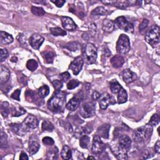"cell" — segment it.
I'll use <instances>...</instances> for the list:
<instances>
[{"mask_svg": "<svg viewBox=\"0 0 160 160\" xmlns=\"http://www.w3.org/2000/svg\"><path fill=\"white\" fill-rule=\"evenodd\" d=\"M31 12L36 16H42L45 14V10L42 7H36V6H32Z\"/></svg>", "mask_w": 160, "mask_h": 160, "instance_id": "37", "label": "cell"}, {"mask_svg": "<svg viewBox=\"0 0 160 160\" xmlns=\"http://www.w3.org/2000/svg\"><path fill=\"white\" fill-rule=\"evenodd\" d=\"M89 30H90V32L91 34H93V36L95 35L96 33V30H97V28H96V25L95 23H93L91 24L89 26Z\"/></svg>", "mask_w": 160, "mask_h": 160, "instance_id": "49", "label": "cell"}, {"mask_svg": "<svg viewBox=\"0 0 160 160\" xmlns=\"http://www.w3.org/2000/svg\"><path fill=\"white\" fill-rule=\"evenodd\" d=\"M96 107L93 102H86L83 104L79 109V113L83 118H88L95 114Z\"/></svg>", "mask_w": 160, "mask_h": 160, "instance_id": "8", "label": "cell"}, {"mask_svg": "<svg viewBox=\"0 0 160 160\" xmlns=\"http://www.w3.org/2000/svg\"><path fill=\"white\" fill-rule=\"evenodd\" d=\"M106 145L100 139V137L97 134L94 135L93 139L91 152L94 154H100L104 151Z\"/></svg>", "mask_w": 160, "mask_h": 160, "instance_id": "10", "label": "cell"}, {"mask_svg": "<svg viewBox=\"0 0 160 160\" xmlns=\"http://www.w3.org/2000/svg\"><path fill=\"white\" fill-rule=\"evenodd\" d=\"M115 28V25L114 22L110 19H104L102 23V29L106 33H111L114 31Z\"/></svg>", "mask_w": 160, "mask_h": 160, "instance_id": "19", "label": "cell"}, {"mask_svg": "<svg viewBox=\"0 0 160 160\" xmlns=\"http://www.w3.org/2000/svg\"><path fill=\"white\" fill-rule=\"evenodd\" d=\"M52 85L56 90H60L63 87V82L61 80H54L52 82Z\"/></svg>", "mask_w": 160, "mask_h": 160, "instance_id": "45", "label": "cell"}, {"mask_svg": "<svg viewBox=\"0 0 160 160\" xmlns=\"http://www.w3.org/2000/svg\"><path fill=\"white\" fill-rule=\"evenodd\" d=\"M91 131H92V128L91 127L86 126L81 127L79 129L76 130L75 134L79 135L80 136H82L83 135H86L87 134L90 133L91 132Z\"/></svg>", "mask_w": 160, "mask_h": 160, "instance_id": "29", "label": "cell"}, {"mask_svg": "<svg viewBox=\"0 0 160 160\" xmlns=\"http://www.w3.org/2000/svg\"><path fill=\"white\" fill-rule=\"evenodd\" d=\"M61 156L64 159H70L72 156V151L71 148L68 146L65 145L63 147Z\"/></svg>", "mask_w": 160, "mask_h": 160, "instance_id": "26", "label": "cell"}, {"mask_svg": "<svg viewBox=\"0 0 160 160\" xmlns=\"http://www.w3.org/2000/svg\"><path fill=\"white\" fill-rule=\"evenodd\" d=\"M114 25H116L120 30L128 33H133L134 29L133 25L128 22L125 16H119L114 20Z\"/></svg>", "mask_w": 160, "mask_h": 160, "instance_id": "7", "label": "cell"}, {"mask_svg": "<svg viewBox=\"0 0 160 160\" xmlns=\"http://www.w3.org/2000/svg\"><path fill=\"white\" fill-rule=\"evenodd\" d=\"M42 54L46 63H52L53 62L54 58L56 56L54 53L53 51H44Z\"/></svg>", "mask_w": 160, "mask_h": 160, "instance_id": "23", "label": "cell"}, {"mask_svg": "<svg viewBox=\"0 0 160 160\" xmlns=\"http://www.w3.org/2000/svg\"><path fill=\"white\" fill-rule=\"evenodd\" d=\"M8 57V52L6 48H3L0 50V61L3 62Z\"/></svg>", "mask_w": 160, "mask_h": 160, "instance_id": "42", "label": "cell"}, {"mask_svg": "<svg viewBox=\"0 0 160 160\" xmlns=\"http://www.w3.org/2000/svg\"><path fill=\"white\" fill-rule=\"evenodd\" d=\"M110 63L114 68H121L125 63V59L121 55H115L110 59Z\"/></svg>", "mask_w": 160, "mask_h": 160, "instance_id": "18", "label": "cell"}, {"mask_svg": "<svg viewBox=\"0 0 160 160\" xmlns=\"http://www.w3.org/2000/svg\"><path fill=\"white\" fill-rule=\"evenodd\" d=\"M50 93V88L47 85H43L38 90V94L42 98H45Z\"/></svg>", "mask_w": 160, "mask_h": 160, "instance_id": "32", "label": "cell"}, {"mask_svg": "<svg viewBox=\"0 0 160 160\" xmlns=\"http://www.w3.org/2000/svg\"><path fill=\"white\" fill-rule=\"evenodd\" d=\"M103 4L107 5H114L116 1H102V2Z\"/></svg>", "mask_w": 160, "mask_h": 160, "instance_id": "56", "label": "cell"}, {"mask_svg": "<svg viewBox=\"0 0 160 160\" xmlns=\"http://www.w3.org/2000/svg\"><path fill=\"white\" fill-rule=\"evenodd\" d=\"M44 38L39 34H33L30 38V46L34 50H39L44 42Z\"/></svg>", "mask_w": 160, "mask_h": 160, "instance_id": "13", "label": "cell"}, {"mask_svg": "<svg viewBox=\"0 0 160 160\" xmlns=\"http://www.w3.org/2000/svg\"><path fill=\"white\" fill-rule=\"evenodd\" d=\"M51 2L53 3L57 7L62 8L66 3V1H63V0H55V1H53V0H51Z\"/></svg>", "mask_w": 160, "mask_h": 160, "instance_id": "50", "label": "cell"}, {"mask_svg": "<svg viewBox=\"0 0 160 160\" xmlns=\"http://www.w3.org/2000/svg\"><path fill=\"white\" fill-rule=\"evenodd\" d=\"M118 94V103L123 104L126 103L128 100V94L126 91L122 87V89L119 91Z\"/></svg>", "mask_w": 160, "mask_h": 160, "instance_id": "21", "label": "cell"}, {"mask_svg": "<svg viewBox=\"0 0 160 160\" xmlns=\"http://www.w3.org/2000/svg\"><path fill=\"white\" fill-rule=\"evenodd\" d=\"M79 99L77 96H74L70 100L66 107L69 111H74L79 107Z\"/></svg>", "mask_w": 160, "mask_h": 160, "instance_id": "20", "label": "cell"}, {"mask_svg": "<svg viewBox=\"0 0 160 160\" xmlns=\"http://www.w3.org/2000/svg\"><path fill=\"white\" fill-rule=\"evenodd\" d=\"M10 78V71L5 66L2 65L0 69V83L2 85L8 82Z\"/></svg>", "mask_w": 160, "mask_h": 160, "instance_id": "16", "label": "cell"}, {"mask_svg": "<svg viewBox=\"0 0 160 160\" xmlns=\"http://www.w3.org/2000/svg\"><path fill=\"white\" fill-rule=\"evenodd\" d=\"M87 159H95V158H94V157H93V156H88V157L87 158Z\"/></svg>", "mask_w": 160, "mask_h": 160, "instance_id": "58", "label": "cell"}, {"mask_svg": "<svg viewBox=\"0 0 160 160\" xmlns=\"http://www.w3.org/2000/svg\"><path fill=\"white\" fill-rule=\"evenodd\" d=\"M54 125L51 122L48 120H45L42 125V130L43 131H49L52 132L54 130Z\"/></svg>", "mask_w": 160, "mask_h": 160, "instance_id": "30", "label": "cell"}, {"mask_svg": "<svg viewBox=\"0 0 160 160\" xmlns=\"http://www.w3.org/2000/svg\"><path fill=\"white\" fill-rule=\"evenodd\" d=\"M42 142L46 146H52L54 144V142L52 138L48 137V136H46L45 138H43L42 139Z\"/></svg>", "mask_w": 160, "mask_h": 160, "instance_id": "43", "label": "cell"}, {"mask_svg": "<svg viewBox=\"0 0 160 160\" xmlns=\"http://www.w3.org/2000/svg\"><path fill=\"white\" fill-rule=\"evenodd\" d=\"M28 159H29V158H28L27 154H26L25 153L22 152L21 154H20L19 159H21V160H25V159H26V160H28Z\"/></svg>", "mask_w": 160, "mask_h": 160, "instance_id": "53", "label": "cell"}, {"mask_svg": "<svg viewBox=\"0 0 160 160\" xmlns=\"http://www.w3.org/2000/svg\"><path fill=\"white\" fill-rule=\"evenodd\" d=\"M26 113V110L22 107H13L11 109V114L14 117H19Z\"/></svg>", "mask_w": 160, "mask_h": 160, "instance_id": "28", "label": "cell"}, {"mask_svg": "<svg viewBox=\"0 0 160 160\" xmlns=\"http://www.w3.org/2000/svg\"><path fill=\"white\" fill-rule=\"evenodd\" d=\"M20 94H21V90L18 89L16 90H15L11 95V98L15 99V100H17V101H20V98H19V96H20Z\"/></svg>", "mask_w": 160, "mask_h": 160, "instance_id": "48", "label": "cell"}, {"mask_svg": "<svg viewBox=\"0 0 160 160\" xmlns=\"http://www.w3.org/2000/svg\"><path fill=\"white\" fill-rule=\"evenodd\" d=\"M116 139H118V142L113 139L110 146L112 153L118 159H127V153L132 143L131 139L126 134H121Z\"/></svg>", "mask_w": 160, "mask_h": 160, "instance_id": "1", "label": "cell"}, {"mask_svg": "<svg viewBox=\"0 0 160 160\" xmlns=\"http://www.w3.org/2000/svg\"><path fill=\"white\" fill-rule=\"evenodd\" d=\"M110 88L111 91L113 94H117L119 92V91L122 89V86L119 83V82L116 79H113L110 83Z\"/></svg>", "mask_w": 160, "mask_h": 160, "instance_id": "24", "label": "cell"}, {"mask_svg": "<svg viewBox=\"0 0 160 160\" xmlns=\"http://www.w3.org/2000/svg\"><path fill=\"white\" fill-rule=\"evenodd\" d=\"M150 152L148 150H145L143 154V159H148V158H151V156H150Z\"/></svg>", "mask_w": 160, "mask_h": 160, "instance_id": "54", "label": "cell"}, {"mask_svg": "<svg viewBox=\"0 0 160 160\" xmlns=\"http://www.w3.org/2000/svg\"><path fill=\"white\" fill-rule=\"evenodd\" d=\"M100 96H101V94H100L98 91H94L92 94V98L93 99V100H94V101H96V100L99 99Z\"/></svg>", "mask_w": 160, "mask_h": 160, "instance_id": "51", "label": "cell"}, {"mask_svg": "<svg viewBox=\"0 0 160 160\" xmlns=\"http://www.w3.org/2000/svg\"><path fill=\"white\" fill-rule=\"evenodd\" d=\"M36 95V93L31 90H27L25 93V98L28 102H35Z\"/></svg>", "mask_w": 160, "mask_h": 160, "instance_id": "38", "label": "cell"}, {"mask_svg": "<svg viewBox=\"0 0 160 160\" xmlns=\"http://www.w3.org/2000/svg\"><path fill=\"white\" fill-rule=\"evenodd\" d=\"M50 33L56 36H64L66 35V31L65 30H62V28H60L59 27H56V28H51L50 29Z\"/></svg>", "mask_w": 160, "mask_h": 160, "instance_id": "31", "label": "cell"}, {"mask_svg": "<svg viewBox=\"0 0 160 160\" xmlns=\"http://www.w3.org/2000/svg\"><path fill=\"white\" fill-rule=\"evenodd\" d=\"M153 130V126L150 124L136 129L133 133L134 141L138 143L145 142L151 138Z\"/></svg>", "mask_w": 160, "mask_h": 160, "instance_id": "3", "label": "cell"}, {"mask_svg": "<svg viewBox=\"0 0 160 160\" xmlns=\"http://www.w3.org/2000/svg\"><path fill=\"white\" fill-rule=\"evenodd\" d=\"M66 95L65 92L61 90H56L51 98L48 100V108L53 113L63 112L66 105Z\"/></svg>", "mask_w": 160, "mask_h": 160, "instance_id": "2", "label": "cell"}, {"mask_svg": "<svg viewBox=\"0 0 160 160\" xmlns=\"http://www.w3.org/2000/svg\"><path fill=\"white\" fill-rule=\"evenodd\" d=\"M11 62H14V63H16V62H18V58H17V57L15 56H13L12 58L11 59Z\"/></svg>", "mask_w": 160, "mask_h": 160, "instance_id": "57", "label": "cell"}, {"mask_svg": "<svg viewBox=\"0 0 160 160\" xmlns=\"http://www.w3.org/2000/svg\"><path fill=\"white\" fill-rule=\"evenodd\" d=\"M64 48L71 51H76L80 48V44L77 42H73L66 44Z\"/></svg>", "mask_w": 160, "mask_h": 160, "instance_id": "33", "label": "cell"}, {"mask_svg": "<svg viewBox=\"0 0 160 160\" xmlns=\"http://www.w3.org/2000/svg\"><path fill=\"white\" fill-rule=\"evenodd\" d=\"M90 145V138L87 135H83L79 139V145L83 149H88Z\"/></svg>", "mask_w": 160, "mask_h": 160, "instance_id": "25", "label": "cell"}, {"mask_svg": "<svg viewBox=\"0 0 160 160\" xmlns=\"http://www.w3.org/2000/svg\"><path fill=\"white\" fill-rule=\"evenodd\" d=\"M80 83L78 79H72L67 84V88L68 90H73L79 85Z\"/></svg>", "mask_w": 160, "mask_h": 160, "instance_id": "41", "label": "cell"}, {"mask_svg": "<svg viewBox=\"0 0 160 160\" xmlns=\"http://www.w3.org/2000/svg\"><path fill=\"white\" fill-rule=\"evenodd\" d=\"M10 112L9 108V103L8 102H3L1 105V113L4 118H6Z\"/></svg>", "mask_w": 160, "mask_h": 160, "instance_id": "35", "label": "cell"}, {"mask_svg": "<svg viewBox=\"0 0 160 160\" xmlns=\"http://www.w3.org/2000/svg\"><path fill=\"white\" fill-rule=\"evenodd\" d=\"M159 115L158 114H154L150 120L149 122V123L150 125H151L152 126H156L159 124Z\"/></svg>", "mask_w": 160, "mask_h": 160, "instance_id": "40", "label": "cell"}, {"mask_svg": "<svg viewBox=\"0 0 160 160\" xmlns=\"http://www.w3.org/2000/svg\"><path fill=\"white\" fill-rule=\"evenodd\" d=\"M103 53H104V54H105V56H106L107 57L110 56L111 54V51H110V50L107 47H105V49L103 50Z\"/></svg>", "mask_w": 160, "mask_h": 160, "instance_id": "55", "label": "cell"}, {"mask_svg": "<svg viewBox=\"0 0 160 160\" xmlns=\"http://www.w3.org/2000/svg\"><path fill=\"white\" fill-rule=\"evenodd\" d=\"M38 65L37 62L33 59H29L26 63V67L31 71H35L38 68Z\"/></svg>", "mask_w": 160, "mask_h": 160, "instance_id": "36", "label": "cell"}, {"mask_svg": "<svg viewBox=\"0 0 160 160\" xmlns=\"http://www.w3.org/2000/svg\"><path fill=\"white\" fill-rule=\"evenodd\" d=\"M10 128H11V131H13L14 133H16V134H18L19 132L20 131V130H22V125L13 123V124L10 125Z\"/></svg>", "mask_w": 160, "mask_h": 160, "instance_id": "44", "label": "cell"}, {"mask_svg": "<svg viewBox=\"0 0 160 160\" xmlns=\"http://www.w3.org/2000/svg\"><path fill=\"white\" fill-rule=\"evenodd\" d=\"M108 14L107 10L102 6H98L94 9L91 12V15L93 16H105Z\"/></svg>", "mask_w": 160, "mask_h": 160, "instance_id": "27", "label": "cell"}, {"mask_svg": "<svg viewBox=\"0 0 160 160\" xmlns=\"http://www.w3.org/2000/svg\"><path fill=\"white\" fill-rule=\"evenodd\" d=\"M70 77H71V75L68 72H64L59 74L60 79H61V81H62L63 82H67L68 80L70 78Z\"/></svg>", "mask_w": 160, "mask_h": 160, "instance_id": "47", "label": "cell"}, {"mask_svg": "<svg viewBox=\"0 0 160 160\" xmlns=\"http://www.w3.org/2000/svg\"><path fill=\"white\" fill-rule=\"evenodd\" d=\"M130 42L128 36L122 34L119 36L116 43V51L119 55H125L130 50Z\"/></svg>", "mask_w": 160, "mask_h": 160, "instance_id": "5", "label": "cell"}, {"mask_svg": "<svg viewBox=\"0 0 160 160\" xmlns=\"http://www.w3.org/2000/svg\"><path fill=\"white\" fill-rule=\"evenodd\" d=\"M122 76L124 82L127 84L131 83L137 79L136 74L129 69H126L123 70L122 73Z\"/></svg>", "mask_w": 160, "mask_h": 160, "instance_id": "14", "label": "cell"}, {"mask_svg": "<svg viewBox=\"0 0 160 160\" xmlns=\"http://www.w3.org/2000/svg\"><path fill=\"white\" fill-rule=\"evenodd\" d=\"M1 148H6L8 146V140H7V135L3 131H1Z\"/></svg>", "mask_w": 160, "mask_h": 160, "instance_id": "39", "label": "cell"}, {"mask_svg": "<svg viewBox=\"0 0 160 160\" xmlns=\"http://www.w3.org/2000/svg\"><path fill=\"white\" fill-rule=\"evenodd\" d=\"M98 100L99 107L102 110H106L110 105H113L116 103L114 98L108 93L102 94Z\"/></svg>", "mask_w": 160, "mask_h": 160, "instance_id": "9", "label": "cell"}, {"mask_svg": "<svg viewBox=\"0 0 160 160\" xmlns=\"http://www.w3.org/2000/svg\"><path fill=\"white\" fill-rule=\"evenodd\" d=\"M38 125V120L33 115H28L22 124V128L23 131H29L35 129Z\"/></svg>", "mask_w": 160, "mask_h": 160, "instance_id": "11", "label": "cell"}, {"mask_svg": "<svg viewBox=\"0 0 160 160\" xmlns=\"http://www.w3.org/2000/svg\"><path fill=\"white\" fill-rule=\"evenodd\" d=\"M61 19L62 26L65 30L72 31L76 29V25L72 18L68 16H62Z\"/></svg>", "mask_w": 160, "mask_h": 160, "instance_id": "15", "label": "cell"}, {"mask_svg": "<svg viewBox=\"0 0 160 160\" xmlns=\"http://www.w3.org/2000/svg\"><path fill=\"white\" fill-rule=\"evenodd\" d=\"M39 148H40V145L37 142H33L30 143L29 146V152L30 154L33 155L38 151Z\"/></svg>", "mask_w": 160, "mask_h": 160, "instance_id": "34", "label": "cell"}, {"mask_svg": "<svg viewBox=\"0 0 160 160\" xmlns=\"http://www.w3.org/2000/svg\"><path fill=\"white\" fill-rule=\"evenodd\" d=\"M0 36H1V42L4 45H9L13 42V36L5 31H2Z\"/></svg>", "mask_w": 160, "mask_h": 160, "instance_id": "22", "label": "cell"}, {"mask_svg": "<svg viewBox=\"0 0 160 160\" xmlns=\"http://www.w3.org/2000/svg\"><path fill=\"white\" fill-rule=\"evenodd\" d=\"M83 54L88 64L91 65L96 63L97 59V48L92 43H87L84 46Z\"/></svg>", "mask_w": 160, "mask_h": 160, "instance_id": "6", "label": "cell"}, {"mask_svg": "<svg viewBox=\"0 0 160 160\" xmlns=\"http://www.w3.org/2000/svg\"><path fill=\"white\" fill-rule=\"evenodd\" d=\"M154 150H155V152L157 153L158 154H159L160 153V142L158 140V141H157V142L156 143L155 145H154Z\"/></svg>", "mask_w": 160, "mask_h": 160, "instance_id": "52", "label": "cell"}, {"mask_svg": "<svg viewBox=\"0 0 160 160\" xmlns=\"http://www.w3.org/2000/svg\"><path fill=\"white\" fill-rule=\"evenodd\" d=\"M111 128V125L108 124L103 125L97 129L96 134L103 138L108 139L109 138V132Z\"/></svg>", "mask_w": 160, "mask_h": 160, "instance_id": "17", "label": "cell"}, {"mask_svg": "<svg viewBox=\"0 0 160 160\" xmlns=\"http://www.w3.org/2000/svg\"><path fill=\"white\" fill-rule=\"evenodd\" d=\"M146 42L154 48L159 44V28L157 25H153L145 34Z\"/></svg>", "mask_w": 160, "mask_h": 160, "instance_id": "4", "label": "cell"}, {"mask_svg": "<svg viewBox=\"0 0 160 160\" xmlns=\"http://www.w3.org/2000/svg\"><path fill=\"white\" fill-rule=\"evenodd\" d=\"M148 23H149V21L148 19H143V21L142 22V23H140L139 26V31H144L147 27H148Z\"/></svg>", "mask_w": 160, "mask_h": 160, "instance_id": "46", "label": "cell"}, {"mask_svg": "<svg viewBox=\"0 0 160 160\" xmlns=\"http://www.w3.org/2000/svg\"><path fill=\"white\" fill-rule=\"evenodd\" d=\"M83 63V58L81 56H78L70 63L69 68L72 71L74 75H77L82 71Z\"/></svg>", "mask_w": 160, "mask_h": 160, "instance_id": "12", "label": "cell"}]
</instances>
